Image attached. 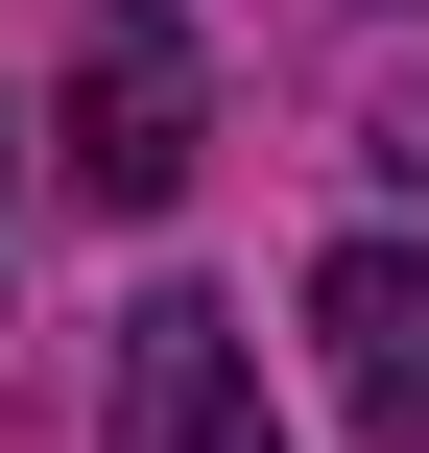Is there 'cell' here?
<instances>
[{"label":"cell","mask_w":429,"mask_h":453,"mask_svg":"<svg viewBox=\"0 0 429 453\" xmlns=\"http://www.w3.org/2000/svg\"><path fill=\"white\" fill-rule=\"evenodd\" d=\"M191 119H215L191 24H167V0H96V24H72V191H96V215H167V191H191Z\"/></svg>","instance_id":"1"},{"label":"cell","mask_w":429,"mask_h":453,"mask_svg":"<svg viewBox=\"0 0 429 453\" xmlns=\"http://www.w3.org/2000/svg\"><path fill=\"white\" fill-rule=\"evenodd\" d=\"M119 453H287V406H263V358H239L215 287L119 311Z\"/></svg>","instance_id":"2"},{"label":"cell","mask_w":429,"mask_h":453,"mask_svg":"<svg viewBox=\"0 0 429 453\" xmlns=\"http://www.w3.org/2000/svg\"><path fill=\"white\" fill-rule=\"evenodd\" d=\"M310 334H334L358 453H429V239H334L310 263Z\"/></svg>","instance_id":"3"}]
</instances>
